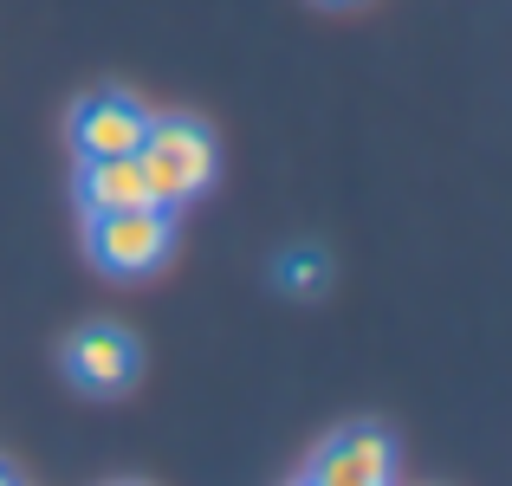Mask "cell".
Instances as JSON below:
<instances>
[{
	"label": "cell",
	"instance_id": "cell-1",
	"mask_svg": "<svg viewBox=\"0 0 512 486\" xmlns=\"http://www.w3.org/2000/svg\"><path fill=\"white\" fill-rule=\"evenodd\" d=\"M137 169H143V182H150L156 208H182V201H195L201 188L214 182L221 156H214L208 124H195V117H150Z\"/></svg>",
	"mask_w": 512,
	"mask_h": 486
},
{
	"label": "cell",
	"instance_id": "cell-2",
	"mask_svg": "<svg viewBox=\"0 0 512 486\" xmlns=\"http://www.w3.org/2000/svg\"><path fill=\"white\" fill-rule=\"evenodd\" d=\"M85 247H91V260H98L111 279H143V273H156V266L169 260V247H175V221H169V208L91 214Z\"/></svg>",
	"mask_w": 512,
	"mask_h": 486
},
{
	"label": "cell",
	"instance_id": "cell-3",
	"mask_svg": "<svg viewBox=\"0 0 512 486\" xmlns=\"http://www.w3.org/2000/svg\"><path fill=\"white\" fill-rule=\"evenodd\" d=\"M72 137L78 162H98V156H137L143 137H150V111H143L130 91H91V98L72 104Z\"/></svg>",
	"mask_w": 512,
	"mask_h": 486
},
{
	"label": "cell",
	"instance_id": "cell-4",
	"mask_svg": "<svg viewBox=\"0 0 512 486\" xmlns=\"http://www.w3.org/2000/svg\"><path fill=\"white\" fill-rule=\"evenodd\" d=\"M143 370V350L124 324H78L65 337V376H72L85 396H124Z\"/></svg>",
	"mask_w": 512,
	"mask_h": 486
},
{
	"label": "cell",
	"instance_id": "cell-5",
	"mask_svg": "<svg viewBox=\"0 0 512 486\" xmlns=\"http://www.w3.org/2000/svg\"><path fill=\"white\" fill-rule=\"evenodd\" d=\"M305 480L312 486H396V441L370 422L338 428V435L312 454Z\"/></svg>",
	"mask_w": 512,
	"mask_h": 486
},
{
	"label": "cell",
	"instance_id": "cell-6",
	"mask_svg": "<svg viewBox=\"0 0 512 486\" xmlns=\"http://www.w3.org/2000/svg\"><path fill=\"white\" fill-rule=\"evenodd\" d=\"M72 195H78V208H85V221H91V214L156 208V201H150V182H143V169H137V156H98V162H78Z\"/></svg>",
	"mask_w": 512,
	"mask_h": 486
},
{
	"label": "cell",
	"instance_id": "cell-7",
	"mask_svg": "<svg viewBox=\"0 0 512 486\" xmlns=\"http://www.w3.org/2000/svg\"><path fill=\"white\" fill-rule=\"evenodd\" d=\"M279 292H292V299H318V292L331 286V260L325 247H292L286 260H279Z\"/></svg>",
	"mask_w": 512,
	"mask_h": 486
},
{
	"label": "cell",
	"instance_id": "cell-8",
	"mask_svg": "<svg viewBox=\"0 0 512 486\" xmlns=\"http://www.w3.org/2000/svg\"><path fill=\"white\" fill-rule=\"evenodd\" d=\"M0 486H20V480H13V474H7V467H0Z\"/></svg>",
	"mask_w": 512,
	"mask_h": 486
},
{
	"label": "cell",
	"instance_id": "cell-9",
	"mask_svg": "<svg viewBox=\"0 0 512 486\" xmlns=\"http://www.w3.org/2000/svg\"><path fill=\"white\" fill-rule=\"evenodd\" d=\"M325 7H357V0H325Z\"/></svg>",
	"mask_w": 512,
	"mask_h": 486
},
{
	"label": "cell",
	"instance_id": "cell-10",
	"mask_svg": "<svg viewBox=\"0 0 512 486\" xmlns=\"http://www.w3.org/2000/svg\"><path fill=\"white\" fill-rule=\"evenodd\" d=\"M292 486H312V480H292Z\"/></svg>",
	"mask_w": 512,
	"mask_h": 486
},
{
	"label": "cell",
	"instance_id": "cell-11",
	"mask_svg": "<svg viewBox=\"0 0 512 486\" xmlns=\"http://www.w3.org/2000/svg\"><path fill=\"white\" fill-rule=\"evenodd\" d=\"M124 486H137V480H124Z\"/></svg>",
	"mask_w": 512,
	"mask_h": 486
}]
</instances>
